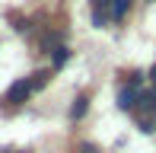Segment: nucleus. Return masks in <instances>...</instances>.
Returning <instances> with one entry per match:
<instances>
[{
    "label": "nucleus",
    "mask_w": 156,
    "mask_h": 153,
    "mask_svg": "<svg viewBox=\"0 0 156 153\" xmlns=\"http://www.w3.org/2000/svg\"><path fill=\"white\" fill-rule=\"evenodd\" d=\"M51 51H54V67H64V64H67L70 51H67V48H64V45H54Z\"/></svg>",
    "instance_id": "nucleus-8"
},
{
    "label": "nucleus",
    "mask_w": 156,
    "mask_h": 153,
    "mask_svg": "<svg viewBox=\"0 0 156 153\" xmlns=\"http://www.w3.org/2000/svg\"><path fill=\"white\" fill-rule=\"evenodd\" d=\"M86 109H89V96H76L73 105H70V118H73V121H80V118L86 115Z\"/></svg>",
    "instance_id": "nucleus-6"
},
{
    "label": "nucleus",
    "mask_w": 156,
    "mask_h": 153,
    "mask_svg": "<svg viewBox=\"0 0 156 153\" xmlns=\"http://www.w3.org/2000/svg\"><path fill=\"white\" fill-rule=\"evenodd\" d=\"M137 124H140V131H147V134H150L153 124H156V112H150V115H137Z\"/></svg>",
    "instance_id": "nucleus-9"
},
{
    "label": "nucleus",
    "mask_w": 156,
    "mask_h": 153,
    "mask_svg": "<svg viewBox=\"0 0 156 153\" xmlns=\"http://www.w3.org/2000/svg\"><path fill=\"white\" fill-rule=\"evenodd\" d=\"M134 105H137V86H121L118 89V109H124V112H134Z\"/></svg>",
    "instance_id": "nucleus-2"
},
{
    "label": "nucleus",
    "mask_w": 156,
    "mask_h": 153,
    "mask_svg": "<svg viewBox=\"0 0 156 153\" xmlns=\"http://www.w3.org/2000/svg\"><path fill=\"white\" fill-rule=\"evenodd\" d=\"M127 10H131V0H112V10H108V16L115 19V23H121V19L127 16Z\"/></svg>",
    "instance_id": "nucleus-5"
},
{
    "label": "nucleus",
    "mask_w": 156,
    "mask_h": 153,
    "mask_svg": "<svg viewBox=\"0 0 156 153\" xmlns=\"http://www.w3.org/2000/svg\"><path fill=\"white\" fill-rule=\"evenodd\" d=\"M48 80H51V70H35L32 73V89H41V86H48Z\"/></svg>",
    "instance_id": "nucleus-7"
},
{
    "label": "nucleus",
    "mask_w": 156,
    "mask_h": 153,
    "mask_svg": "<svg viewBox=\"0 0 156 153\" xmlns=\"http://www.w3.org/2000/svg\"><path fill=\"white\" fill-rule=\"evenodd\" d=\"M134 112H137V115H150V112H156V93H140V96H137V105H134Z\"/></svg>",
    "instance_id": "nucleus-4"
},
{
    "label": "nucleus",
    "mask_w": 156,
    "mask_h": 153,
    "mask_svg": "<svg viewBox=\"0 0 156 153\" xmlns=\"http://www.w3.org/2000/svg\"><path fill=\"white\" fill-rule=\"evenodd\" d=\"M29 96H32V83L29 80H16L10 89H6V102H13V105H23Z\"/></svg>",
    "instance_id": "nucleus-1"
},
{
    "label": "nucleus",
    "mask_w": 156,
    "mask_h": 153,
    "mask_svg": "<svg viewBox=\"0 0 156 153\" xmlns=\"http://www.w3.org/2000/svg\"><path fill=\"white\" fill-rule=\"evenodd\" d=\"M93 3V26L102 29L105 23H108V10H112V0H89Z\"/></svg>",
    "instance_id": "nucleus-3"
},
{
    "label": "nucleus",
    "mask_w": 156,
    "mask_h": 153,
    "mask_svg": "<svg viewBox=\"0 0 156 153\" xmlns=\"http://www.w3.org/2000/svg\"><path fill=\"white\" fill-rule=\"evenodd\" d=\"M150 80H153V93H156V67L150 70Z\"/></svg>",
    "instance_id": "nucleus-11"
},
{
    "label": "nucleus",
    "mask_w": 156,
    "mask_h": 153,
    "mask_svg": "<svg viewBox=\"0 0 156 153\" xmlns=\"http://www.w3.org/2000/svg\"><path fill=\"white\" fill-rule=\"evenodd\" d=\"M80 153H99V150H96V144H83Z\"/></svg>",
    "instance_id": "nucleus-10"
}]
</instances>
